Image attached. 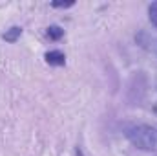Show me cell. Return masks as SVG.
<instances>
[{
  "label": "cell",
  "mask_w": 157,
  "mask_h": 156,
  "mask_svg": "<svg viewBox=\"0 0 157 156\" xmlns=\"http://www.w3.org/2000/svg\"><path fill=\"white\" fill-rule=\"evenodd\" d=\"M46 33H48V37H49L51 40H60L62 37H64V30H62L60 26H55V24L49 26Z\"/></svg>",
  "instance_id": "277c9868"
},
{
  "label": "cell",
  "mask_w": 157,
  "mask_h": 156,
  "mask_svg": "<svg viewBox=\"0 0 157 156\" xmlns=\"http://www.w3.org/2000/svg\"><path fill=\"white\" fill-rule=\"evenodd\" d=\"M148 17H150V22L157 28V2H152L148 6Z\"/></svg>",
  "instance_id": "5b68a950"
},
{
  "label": "cell",
  "mask_w": 157,
  "mask_h": 156,
  "mask_svg": "<svg viewBox=\"0 0 157 156\" xmlns=\"http://www.w3.org/2000/svg\"><path fill=\"white\" fill-rule=\"evenodd\" d=\"M44 57H46V63L51 64V66H64L66 64V55L62 51H59V50H51Z\"/></svg>",
  "instance_id": "7a4b0ae2"
},
{
  "label": "cell",
  "mask_w": 157,
  "mask_h": 156,
  "mask_svg": "<svg viewBox=\"0 0 157 156\" xmlns=\"http://www.w3.org/2000/svg\"><path fill=\"white\" fill-rule=\"evenodd\" d=\"M20 35H22V28L20 26H13V28L6 30V33L2 35V39L6 40V42H17V40L20 39Z\"/></svg>",
  "instance_id": "3957f363"
},
{
  "label": "cell",
  "mask_w": 157,
  "mask_h": 156,
  "mask_svg": "<svg viewBox=\"0 0 157 156\" xmlns=\"http://www.w3.org/2000/svg\"><path fill=\"white\" fill-rule=\"evenodd\" d=\"M126 138L141 151L155 153L157 151V129L150 125H133L126 129Z\"/></svg>",
  "instance_id": "6da1fadb"
},
{
  "label": "cell",
  "mask_w": 157,
  "mask_h": 156,
  "mask_svg": "<svg viewBox=\"0 0 157 156\" xmlns=\"http://www.w3.org/2000/svg\"><path fill=\"white\" fill-rule=\"evenodd\" d=\"M73 2H53V7H71Z\"/></svg>",
  "instance_id": "8992f818"
}]
</instances>
